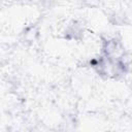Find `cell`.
<instances>
[{
    "instance_id": "cell-1",
    "label": "cell",
    "mask_w": 132,
    "mask_h": 132,
    "mask_svg": "<svg viewBox=\"0 0 132 132\" xmlns=\"http://www.w3.org/2000/svg\"><path fill=\"white\" fill-rule=\"evenodd\" d=\"M65 38L67 39H78L82 36V28L80 25H77L76 23H72L71 25H68L65 30Z\"/></svg>"
}]
</instances>
